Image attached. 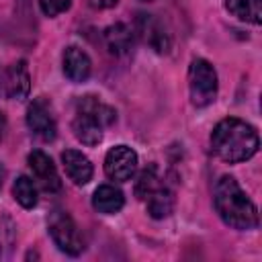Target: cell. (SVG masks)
Masks as SVG:
<instances>
[{
	"label": "cell",
	"mask_w": 262,
	"mask_h": 262,
	"mask_svg": "<svg viewBox=\"0 0 262 262\" xmlns=\"http://www.w3.org/2000/svg\"><path fill=\"white\" fill-rule=\"evenodd\" d=\"M29 90H31L29 68H27L25 59H18L10 68H6V92H4V96L14 98V100H23V98H27Z\"/></svg>",
	"instance_id": "30bf717a"
},
{
	"label": "cell",
	"mask_w": 262,
	"mask_h": 262,
	"mask_svg": "<svg viewBox=\"0 0 262 262\" xmlns=\"http://www.w3.org/2000/svg\"><path fill=\"white\" fill-rule=\"evenodd\" d=\"M104 43L113 55H125L133 45V31L125 23H115L104 29Z\"/></svg>",
	"instance_id": "9a60e30c"
},
{
	"label": "cell",
	"mask_w": 262,
	"mask_h": 262,
	"mask_svg": "<svg viewBox=\"0 0 262 262\" xmlns=\"http://www.w3.org/2000/svg\"><path fill=\"white\" fill-rule=\"evenodd\" d=\"M61 164H63L66 174L70 176V180H72L74 184L84 186V184L90 182L94 170H92L90 160H88L82 151H78V149H66V151L61 154Z\"/></svg>",
	"instance_id": "8fae6325"
},
{
	"label": "cell",
	"mask_w": 262,
	"mask_h": 262,
	"mask_svg": "<svg viewBox=\"0 0 262 262\" xmlns=\"http://www.w3.org/2000/svg\"><path fill=\"white\" fill-rule=\"evenodd\" d=\"M72 0H39V6H41V12L45 16H57L61 12H66L70 8Z\"/></svg>",
	"instance_id": "d6986e66"
},
{
	"label": "cell",
	"mask_w": 262,
	"mask_h": 262,
	"mask_svg": "<svg viewBox=\"0 0 262 262\" xmlns=\"http://www.w3.org/2000/svg\"><path fill=\"white\" fill-rule=\"evenodd\" d=\"M4 176H6V170H4V166L0 164V188H2V182H4Z\"/></svg>",
	"instance_id": "603a6c76"
},
{
	"label": "cell",
	"mask_w": 262,
	"mask_h": 262,
	"mask_svg": "<svg viewBox=\"0 0 262 262\" xmlns=\"http://www.w3.org/2000/svg\"><path fill=\"white\" fill-rule=\"evenodd\" d=\"M117 119L115 108L98 100L96 96H82L76 104V117L72 131L84 145H98L102 141V129L113 125Z\"/></svg>",
	"instance_id": "3957f363"
},
{
	"label": "cell",
	"mask_w": 262,
	"mask_h": 262,
	"mask_svg": "<svg viewBox=\"0 0 262 262\" xmlns=\"http://www.w3.org/2000/svg\"><path fill=\"white\" fill-rule=\"evenodd\" d=\"M215 209L225 225L233 229H254L258 225V209L242 190L233 176H221L215 184Z\"/></svg>",
	"instance_id": "7a4b0ae2"
},
{
	"label": "cell",
	"mask_w": 262,
	"mask_h": 262,
	"mask_svg": "<svg viewBox=\"0 0 262 262\" xmlns=\"http://www.w3.org/2000/svg\"><path fill=\"white\" fill-rule=\"evenodd\" d=\"M27 162H29V168H31L37 184L45 192H57L61 188V180H59V174L55 170V164L51 162V158L45 151L33 149L27 156Z\"/></svg>",
	"instance_id": "9c48e42d"
},
{
	"label": "cell",
	"mask_w": 262,
	"mask_h": 262,
	"mask_svg": "<svg viewBox=\"0 0 262 262\" xmlns=\"http://www.w3.org/2000/svg\"><path fill=\"white\" fill-rule=\"evenodd\" d=\"M135 31L141 37V41L145 45H149L154 51L168 53V49H170V35L166 31V27L154 14L139 12L137 20H135Z\"/></svg>",
	"instance_id": "ba28073f"
},
{
	"label": "cell",
	"mask_w": 262,
	"mask_h": 262,
	"mask_svg": "<svg viewBox=\"0 0 262 262\" xmlns=\"http://www.w3.org/2000/svg\"><path fill=\"white\" fill-rule=\"evenodd\" d=\"M143 2H149V0H143Z\"/></svg>",
	"instance_id": "cb8c5ba5"
},
{
	"label": "cell",
	"mask_w": 262,
	"mask_h": 262,
	"mask_svg": "<svg viewBox=\"0 0 262 262\" xmlns=\"http://www.w3.org/2000/svg\"><path fill=\"white\" fill-rule=\"evenodd\" d=\"M12 196L25 209H33L37 205V188L29 176H18L12 184Z\"/></svg>",
	"instance_id": "e0dca14e"
},
{
	"label": "cell",
	"mask_w": 262,
	"mask_h": 262,
	"mask_svg": "<svg viewBox=\"0 0 262 262\" xmlns=\"http://www.w3.org/2000/svg\"><path fill=\"white\" fill-rule=\"evenodd\" d=\"M145 207H147V213L154 217V219H164L172 213L174 209V194L172 190L162 182L158 184L145 199Z\"/></svg>",
	"instance_id": "5bb4252c"
},
{
	"label": "cell",
	"mask_w": 262,
	"mask_h": 262,
	"mask_svg": "<svg viewBox=\"0 0 262 262\" xmlns=\"http://www.w3.org/2000/svg\"><path fill=\"white\" fill-rule=\"evenodd\" d=\"M217 74L207 59H192L188 66V92L194 106H209L217 98Z\"/></svg>",
	"instance_id": "277c9868"
},
{
	"label": "cell",
	"mask_w": 262,
	"mask_h": 262,
	"mask_svg": "<svg viewBox=\"0 0 262 262\" xmlns=\"http://www.w3.org/2000/svg\"><path fill=\"white\" fill-rule=\"evenodd\" d=\"M4 131H6V115L0 111V141L4 137Z\"/></svg>",
	"instance_id": "7402d4cb"
},
{
	"label": "cell",
	"mask_w": 262,
	"mask_h": 262,
	"mask_svg": "<svg viewBox=\"0 0 262 262\" xmlns=\"http://www.w3.org/2000/svg\"><path fill=\"white\" fill-rule=\"evenodd\" d=\"M211 147L215 156L227 164L246 162L260 147L258 131L242 119L235 117L223 119L215 125L211 133Z\"/></svg>",
	"instance_id": "6da1fadb"
},
{
	"label": "cell",
	"mask_w": 262,
	"mask_h": 262,
	"mask_svg": "<svg viewBox=\"0 0 262 262\" xmlns=\"http://www.w3.org/2000/svg\"><path fill=\"white\" fill-rule=\"evenodd\" d=\"M137 170V154L129 145H115L106 151L104 172L111 180L127 182Z\"/></svg>",
	"instance_id": "52a82bcc"
},
{
	"label": "cell",
	"mask_w": 262,
	"mask_h": 262,
	"mask_svg": "<svg viewBox=\"0 0 262 262\" xmlns=\"http://www.w3.org/2000/svg\"><path fill=\"white\" fill-rule=\"evenodd\" d=\"M88 4L92 8H98V10H104V8H111L117 4V0H88Z\"/></svg>",
	"instance_id": "ffe728a7"
},
{
	"label": "cell",
	"mask_w": 262,
	"mask_h": 262,
	"mask_svg": "<svg viewBox=\"0 0 262 262\" xmlns=\"http://www.w3.org/2000/svg\"><path fill=\"white\" fill-rule=\"evenodd\" d=\"M92 205H94V209H96L98 213L113 215V213H117V211L123 209L125 196H123V192H121L117 186H113V184H102V186H98V188L94 190V194H92Z\"/></svg>",
	"instance_id": "4fadbf2b"
},
{
	"label": "cell",
	"mask_w": 262,
	"mask_h": 262,
	"mask_svg": "<svg viewBox=\"0 0 262 262\" xmlns=\"http://www.w3.org/2000/svg\"><path fill=\"white\" fill-rule=\"evenodd\" d=\"M92 70L90 57L86 51H82L80 47L72 45L63 51V74L72 80V82H84L88 80Z\"/></svg>",
	"instance_id": "7c38bea8"
},
{
	"label": "cell",
	"mask_w": 262,
	"mask_h": 262,
	"mask_svg": "<svg viewBox=\"0 0 262 262\" xmlns=\"http://www.w3.org/2000/svg\"><path fill=\"white\" fill-rule=\"evenodd\" d=\"M6 92V70L0 68V96Z\"/></svg>",
	"instance_id": "44dd1931"
},
{
	"label": "cell",
	"mask_w": 262,
	"mask_h": 262,
	"mask_svg": "<svg viewBox=\"0 0 262 262\" xmlns=\"http://www.w3.org/2000/svg\"><path fill=\"white\" fill-rule=\"evenodd\" d=\"M27 125H29L31 133L43 141H51L55 137V133H57L55 117L51 113V104L43 96L31 100V104L27 108Z\"/></svg>",
	"instance_id": "8992f818"
},
{
	"label": "cell",
	"mask_w": 262,
	"mask_h": 262,
	"mask_svg": "<svg viewBox=\"0 0 262 262\" xmlns=\"http://www.w3.org/2000/svg\"><path fill=\"white\" fill-rule=\"evenodd\" d=\"M225 8L244 23H262V0H225Z\"/></svg>",
	"instance_id": "2e32d148"
},
{
	"label": "cell",
	"mask_w": 262,
	"mask_h": 262,
	"mask_svg": "<svg viewBox=\"0 0 262 262\" xmlns=\"http://www.w3.org/2000/svg\"><path fill=\"white\" fill-rule=\"evenodd\" d=\"M14 223L10 217H2L0 219V260L6 258L12 250L14 244Z\"/></svg>",
	"instance_id": "ac0fdd59"
},
{
	"label": "cell",
	"mask_w": 262,
	"mask_h": 262,
	"mask_svg": "<svg viewBox=\"0 0 262 262\" xmlns=\"http://www.w3.org/2000/svg\"><path fill=\"white\" fill-rule=\"evenodd\" d=\"M47 225H49V233L55 242V246L70 254V256H78L84 252V239H82V233L78 229V225L74 223V219L61 211V209H55L49 219H47Z\"/></svg>",
	"instance_id": "5b68a950"
}]
</instances>
